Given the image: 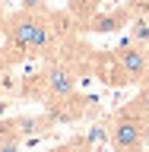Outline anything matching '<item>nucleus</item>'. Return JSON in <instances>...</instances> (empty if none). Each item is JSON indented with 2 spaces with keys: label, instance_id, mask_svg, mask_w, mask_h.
Instances as JSON below:
<instances>
[{
  "label": "nucleus",
  "instance_id": "obj_7",
  "mask_svg": "<svg viewBox=\"0 0 149 152\" xmlns=\"http://www.w3.org/2000/svg\"><path fill=\"white\" fill-rule=\"evenodd\" d=\"M48 152H92V142L86 140V136H70L67 142H60V146H54V149Z\"/></svg>",
  "mask_w": 149,
  "mask_h": 152
},
{
  "label": "nucleus",
  "instance_id": "obj_8",
  "mask_svg": "<svg viewBox=\"0 0 149 152\" xmlns=\"http://www.w3.org/2000/svg\"><path fill=\"white\" fill-rule=\"evenodd\" d=\"M130 108L140 114V117H146V121H149V86H143V89H140V95L130 102Z\"/></svg>",
  "mask_w": 149,
  "mask_h": 152
},
{
  "label": "nucleus",
  "instance_id": "obj_10",
  "mask_svg": "<svg viewBox=\"0 0 149 152\" xmlns=\"http://www.w3.org/2000/svg\"><path fill=\"white\" fill-rule=\"evenodd\" d=\"M22 10H45V0H22Z\"/></svg>",
  "mask_w": 149,
  "mask_h": 152
},
{
  "label": "nucleus",
  "instance_id": "obj_3",
  "mask_svg": "<svg viewBox=\"0 0 149 152\" xmlns=\"http://www.w3.org/2000/svg\"><path fill=\"white\" fill-rule=\"evenodd\" d=\"M149 142V121L140 117L130 104L121 108L111 121V149L114 152H146Z\"/></svg>",
  "mask_w": 149,
  "mask_h": 152
},
{
  "label": "nucleus",
  "instance_id": "obj_12",
  "mask_svg": "<svg viewBox=\"0 0 149 152\" xmlns=\"http://www.w3.org/2000/svg\"><path fill=\"white\" fill-rule=\"evenodd\" d=\"M0 73H3V57H0Z\"/></svg>",
  "mask_w": 149,
  "mask_h": 152
},
{
  "label": "nucleus",
  "instance_id": "obj_6",
  "mask_svg": "<svg viewBox=\"0 0 149 152\" xmlns=\"http://www.w3.org/2000/svg\"><path fill=\"white\" fill-rule=\"evenodd\" d=\"M130 41L149 48V16H137L130 22Z\"/></svg>",
  "mask_w": 149,
  "mask_h": 152
},
{
  "label": "nucleus",
  "instance_id": "obj_5",
  "mask_svg": "<svg viewBox=\"0 0 149 152\" xmlns=\"http://www.w3.org/2000/svg\"><path fill=\"white\" fill-rule=\"evenodd\" d=\"M41 83H45V92L57 102H64V98H73L76 92V70L67 64H51L41 73Z\"/></svg>",
  "mask_w": 149,
  "mask_h": 152
},
{
  "label": "nucleus",
  "instance_id": "obj_2",
  "mask_svg": "<svg viewBox=\"0 0 149 152\" xmlns=\"http://www.w3.org/2000/svg\"><path fill=\"white\" fill-rule=\"evenodd\" d=\"M111 70H105V83L111 86H127V83H140L149 76V51L143 45H121L111 51Z\"/></svg>",
  "mask_w": 149,
  "mask_h": 152
},
{
  "label": "nucleus",
  "instance_id": "obj_4",
  "mask_svg": "<svg viewBox=\"0 0 149 152\" xmlns=\"http://www.w3.org/2000/svg\"><path fill=\"white\" fill-rule=\"evenodd\" d=\"M54 127V117L48 114H26V117H13V121L0 124V140H32V136H41Z\"/></svg>",
  "mask_w": 149,
  "mask_h": 152
},
{
  "label": "nucleus",
  "instance_id": "obj_11",
  "mask_svg": "<svg viewBox=\"0 0 149 152\" xmlns=\"http://www.w3.org/2000/svg\"><path fill=\"white\" fill-rule=\"evenodd\" d=\"M0 35H7V19L0 16Z\"/></svg>",
  "mask_w": 149,
  "mask_h": 152
},
{
  "label": "nucleus",
  "instance_id": "obj_1",
  "mask_svg": "<svg viewBox=\"0 0 149 152\" xmlns=\"http://www.w3.org/2000/svg\"><path fill=\"white\" fill-rule=\"evenodd\" d=\"M7 45L22 54H45L54 45V26L45 10H22L7 19Z\"/></svg>",
  "mask_w": 149,
  "mask_h": 152
},
{
  "label": "nucleus",
  "instance_id": "obj_9",
  "mask_svg": "<svg viewBox=\"0 0 149 152\" xmlns=\"http://www.w3.org/2000/svg\"><path fill=\"white\" fill-rule=\"evenodd\" d=\"M0 152H22L19 140H0Z\"/></svg>",
  "mask_w": 149,
  "mask_h": 152
}]
</instances>
